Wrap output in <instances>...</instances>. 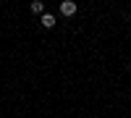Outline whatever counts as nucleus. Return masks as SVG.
<instances>
[{"instance_id": "1", "label": "nucleus", "mask_w": 131, "mask_h": 118, "mask_svg": "<svg viewBox=\"0 0 131 118\" xmlns=\"http://www.w3.org/2000/svg\"><path fill=\"white\" fill-rule=\"evenodd\" d=\"M60 13L63 16H73L76 13V3H73V0H63V3H60Z\"/></svg>"}, {"instance_id": "2", "label": "nucleus", "mask_w": 131, "mask_h": 118, "mask_svg": "<svg viewBox=\"0 0 131 118\" xmlns=\"http://www.w3.org/2000/svg\"><path fill=\"white\" fill-rule=\"evenodd\" d=\"M42 26H45V29H52V26H55V16L42 13Z\"/></svg>"}, {"instance_id": "3", "label": "nucleus", "mask_w": 131, "mask_h": 118, "mask_svg": "<svg viewBox=\"0 0 131 118\" xmlns=\"http://www.w3.org/2000/svg\"><path fill=\"white\" fill-rule=\"evenodd\" d=\"M31 10H34V13H45V3L34 0V3H31Z\"/></svg>"}]
</instances>
